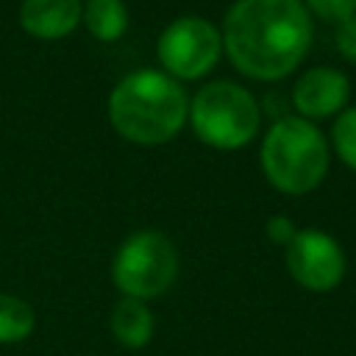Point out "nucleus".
Here are the masks:
<instances>
[{
	"label": "nucleus",
	"mask_w": 356,
	"mask_h": 356,
	"mask_svg": "<svg viewBox=\"0 0 356 356\" xmlns=\"http://www.w3.org/2000/svg\"><path fill=\"white\" fill-rule=\"evenodd\" d=\"M312 44V19L300 0H239L228 8L222 47L234 67L259 81L289 75Z\"/></svg>",
	"instance_id": "1"
},
{
	"label": "nucleus",
	"mask_w": 356,
	"mask_h": 356,
	"mask_svg": "<svg viewBox=\"0 0 356 356\" xmlns=\"http://www.w3.org/2000/svg\"><path fill=\"white\" fill-rule=\"evenodd\" d=\"M108 114L117 134L128 142L161 145L184 128L189 103L178 81L156 70H139L114 86Z\"/></svg>",
	"instance_id": "2"
},
{
	"label": "nucleus",
	"mask_w": 356,
	"mask_h": 356,
	"mask_svg": "<svg viewBox=\"0 0 356 356\" xmlns=\"http://www.w3.org/2000/svg\"><path fill=\"white\" fill-rule=\"evenodd\" d=\"M261 167L267 181L289 195L312 192L328 172V145L303 117H281L264 136Z\"/></svg>",
	"instance_id": "3"
},
{
	"label": "nucleus",
	"mask_w": 356,
	"mask_h": 356,
	"mask_svg": "<svg viewBox=\"0 0 356 356\" xmlns=\"http://www.w3.org/2000/svg\"><path fill=\"white\" fill-rule=\"evenodd\" d=\"M259 111L261 108L248 89L231 81H214L195 95L189 117L195 134L206 145L220 150H234L256 136L261 122Z\"/></svg>",
	"instance_id": "4"
},
{
	"label": "nucleus",
	"mask_w": 356,
	"mask_h": 356,
	"mask_svg": "<svg viewBox=\"0 0 356 356\" xmlns=\"http://www.w3.org/2000/svg\"><path fill=\"white\" fill-rule=\"evenodd\" d=\"M111 275L125 298L147 300L172 286L178 275V253L164 234L139 231L120 245Z\"/></svg>",
	"instance_id": "5"
},
{
	"label": "nucleus",
	"mask_w": 356,
	"mask_h": 356,
	"mask_svg": "<svg viewBox=\"0 0 356 356\" xmlns=\"http://www.w3.org/2000/svg\"><path fill=\"white\" fill-rule=\"evenodd\" d=\"M222 50V36L203 17H178L159 36V61L175 78L206 75Z\"/></svg>",
	"instance_id": "6"
},
{
	"label": "nucleus",
	"mask_w": 356,
	"mask_h": 356,
	"mask_svg": "<svg viewBox=\"0 0 356 356\" xmlns=\"http://www.w3.org/2000/svg\"><path fill=\"white\" fill-rule=\"evenodd\" d=\"M286 267L300 286L312 292H328L345 275V253L334 236L306 228L298 231L286 245Z\"/></svg>",
	"instance_id": "7"
},
{
	"label": "nucleus",
	"mask_w": 356,
	"mask_h": 356,
	"mask_svg": "<svg viewBox=\"0 0 356 356\" xmlns=\"http://www.w3.org/2000/svg\"><path fill=\"white\" fill-rule=\"evenodd\" d=\"M350 97V81L345 72L331 70V67H312L306 70L295 89H292V103L300 111V117H331L337 114Z\"/></svg>",
	"instance_id": "8"
},
{
	"label": "nucleus",
	"mask_w": 356,
	"mask_h": 356,
	"mask_svg": "<svg viewBox=\"0 0 356 356\" xmlns=\"http://www.w3.org/2000/svg\"><path fill=\"white\" fill-rule=\"evenodd\" d=\"M81 0H25L19 8V22L31 36L61 39L81 22Z\"/></svg>",
	"instance_id": "9"
},
{
	"label": "nucleus",
	"mask_w": 356,
	"mask_h": 356,
	"mask_svg": "<svg viewBox=\"0 0 356 356\" xmlns=\"http://www.w3.org/2000/svg\"><path fill=\"white\" fill-rule=\"evenodd\" d=\"M111 331L122 348H131V350L145 348L153 337V314L145 306V300L122 298L111 312Z\"/></svg>",
	"instance_id": "10"
},
{
	"label": "nucleus",
	"mask_w": 356,
	"mask_h": 356,
	"mask_svg": "<svg viewBox=\"0 0 356 356\" xmlns=\"http://www.w3.org/2000/svg\"><path fill=\"white\" fill-rule=\"evenodd\" d=\"M81 17L89 33L100 42H114L128 28V11L122 0H89Z\"/></svg>",
	"instance_id": "11"
},
{
	"label": "nucleus",
	"mask_w": 356,
	"mask_h": 356,
	"mask_svg": "<svg viewBox=\"0 0 356 356\" xmlns=\"http://www.w3.org/2000/svg\"><path fill=\"white\" fill-rule=\"evenodd\" d=\"M36 325L33 309L14 298V295H0V345L22 342Z\"/></svg>",
	"instance_id": "12"
},
{
	"label": "nucleus",
	"mask_w": 356,
	"mask_h": 356,
	"mask_svg": "<svg viewBox=\"0 0 356 356\" xmlns=\"http://www.w3.org/2000/svg\"><path fill=\"white\" fill-rule=\"evenodd\" d=\"M334 147H337V156L356 170V106L353 108H345L337 122H334Z\"/></svg>",
	"instance_id": "13"
},
{
	"label": "nucleus",
	"mask_w": 356,
	"mask_h": 356,
	"mask_svg": "<svg viewBox=\"0 0 356 356\" xmlns=\"http://www.w3.org/2000/svg\"><path fill=\"white\" fill-rule=\"evenodd\" d=\"M306 3L317 17L337 22V25L356 14V0H306Z\"/></svg>",
	"instance_id": "14"
},
{
	"label": "nucleus",
	"mask_w": 356,
	"mask_h": 356,
	"mask_svg": "<svg viewBox=\"0 0 356 356\" xmlns=\"http://www.w3.org/2000/svg\"><path fill=\"white\" fill-rule=\"evenodd\" d=\"M337 50L356 64V14L337 25Z\"/></svg>",
	"instance_id": "15"
},
{
	"label": "nucleus",
	"mask_w": 356,
	"mask_h": 356,
	"mask_svg": "<svg viewBox=\"0 0 356 356\" xmlns=\"http://www.w3.org/2000/svg\"><path fill=\"white\" fill-rule=\"evenodd\" d=\"M295 234H298V228L292 225V220L289 217H281V214H275V217H270L267 220V236H270V242H275V245H289L292 239H295Z\"/></svg>",
	"instance_id": "16"
}]
</instances>
